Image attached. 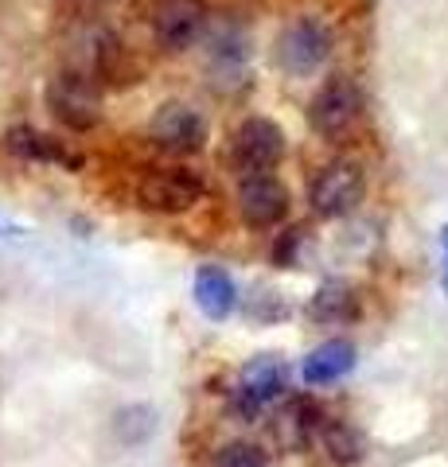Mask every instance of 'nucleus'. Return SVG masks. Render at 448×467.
I'll list each match as a JSON object with an SVG mask.
<instances>
[{
    "mask_svg": "<svg viewBox=\"0 0 448 467\" xmlns=\"http://www.w3.org/2000/svg\"><path fill=\"white\" fill-rule=\"evenodd\" d=\"M363 117V90L351 75H331L308 101V125L324 140H343Z\"/></svg>",
    "mask_w": 448,
    "mask_h": 467,
    "instance_id": "obj_1",
    "label": "nucleus"
},
{
    "mask_svg": "<svg viewBox=\"0 0 448 467\" xmlns=\"http://www.w3.org/2000/svg\"><path fill=\"white\" fill-rule=\"evenodd\" d=\"M43 98H47L55 121L75 129V133H90L102 121V86L86 78L82 70H63L59 78H51Z\"/></svg>",
    "mask_w": 448,
    "mask_h": 467,
    "instance_id": "obj_2",
    "label": "nucleus"
},
{
    "mask_svg": "<svg viewBox=\"0 0 448 467\" xmlns=\"http://www.w3.org/2000/svg\"><path fill=\"white\" fill-rule=\"evenodd\" d=\"M230 168L242 175H257V171H273L285 160V129L269 117H245L230 137Z\"/></svg>",
    "mask_w": 448,
    "mask_h": 467,
    "instance_id": "obj_3",
    "label": "nucleus"
},
{
    "mask_svg": "<svg viewBox=\"0 0 448 467\" xmlns=\"http://www.w3.org/2000/svg\"><path fill=\"white\" fill-rule=\"evenodd\" d=\"M273 55H277V67L285 70L288 78H308V75H316V70L328 63V55H331V32H328L320 20L297 16L293 24L281 27Z\"/></svg>",
    "mask_w": 448,
    "mask_h": 467,
    "instance_id": "obj_4",
    "label": "nucleus"
},
{
    "mask_svg": "<svg viewBox=\"0 0 448 467\" xmlns=\"http://www.w3.org/2000/svg\"><path fill=\"white\" fill-rule=\"evenodd\" d=\"M203 180L192 168H156L141 175L137 183V207L149 214H187L203 199Z\"/></svg>",
    "mask_w": 448,
    "mask_h": 467,
    "instance_id": "obj_5",
    "label": "nucleus"
},
{
    "mask_svg": "<svg viewBox=\"0 0 448 467\" xmlns=\"http://www.w3.org/2000/svg\"><path fill=\"white\" fill-rule=\"evenodd\" d=\"M285 393V362L277 355H257L238 370V382L230 389V413L254 420Z\"/></svg>",
    "mask_w": 448,
    "mask_h": 467,
    "instance_id": "obj_6",
    "label": "nucleus"
},
{
    "mask_svg": "<svg viewBox=\"0 0 448 467\" xmlns=\"http://www.w3.org/2000/svg\"><path fill=\"white\" fill-rule=\"evenodd\" d=\"M363 192H367L363 168L351 164V160H336V164L316 171L308 187V202L320 218H347L363 202Z\"/></svg>",
    "mask_w": 448,
    "mask_h": 467,
    "instance_id": "obj_7",
    "label": "nucleus"
},
{
    "mask_svg": "<svg viewBox=\"0 0 448 467\" xmlns=\"http://www.w3.org/2000/svg\"><path fill=\"white\" fill-rule=\"evenodd\" d=\"M234 202H238V218L250 230H273V226H281L285 218H288V207H293V199H288V187L273 171L242 175Z\"/></svg>",
    "mask_w": 448,
    "mask_h": 467,
    "instance_id": "obj_8",
    "label": "nucleus"
},
{
    "mask_svg": "<svg viewBox=\"0 0 448 467\" xmlns=\"http://www.w3.org/2000/svg\"><path fill=\"white\" fill-rule=\"evenodd\" d=\"M149 137L161 152L195 156V152H203V144H207V125L187 101H168V106L156 109L152 125H149Z\"/></svg>",
    "mask_w": 448,
    "mask_h": 467,
    "instance_id": "obj_9",
    "label": "nucleus"
},
{
    "mask_svg": "<svg viewBox=\"0 0 448 467\" xmlns=\"http://www.w3.org/2000/svg\"><path fill=\"white\" fill-rule=\"evenodd\" d=\"M203 27H207V8L199 0H164L152 16V36L168 55L187 51L203 36Z\"/></svg>",
    "mask_w": 448,
    "mask_h": 467,
    "instance_id": "obj_10",
    "label": "nucleus"
},
{
    "mask_svg": "<svg viewBox=\"0 0 448 467\" xmlns=\"http://www.w3.org/2000/svg\"><path fill=\"white\" fill-rule=\"evenodd\" d=\"M355 358H359V350L351 339H328L312 355H305L300 378H305V386H331L355 370Z\"/></svg>",
    "mask_w": 448,
    "mask_h": 467,
    "instance_id": "obj_11",
    "label": "nucleus"
},
{
    "mask_svg": "<svg viewBox=\"0 0 448 467\" xmlns=\"http://www.w3.org/2000/svg\"><path fill=\"white\" fill-rule=\"evenodd\" d=\"M5 149L16 160H27V164H63L70 171H78V156H70L59 140L39 133L32 125H12L5 133Z\"/></svg>",
    "mask_w": 448,
    "mask_h": 467,
    "instance_id": "obj_12",
    "label": "nucleus"
},
{
    "mask_svg": "<svg viewBox=\"0 0 448 467\" xmlns=\"http://www.w3.org/2000/svg\"><path fill=\"white\" fill-rule=\"evenodd\" d=\"M192 296L199 304V312H203L207 319H214V324H223V319L238 308V285L230 281L219 265H199L195 269Z\"/></svg>",
    "mask_w": 448,
    "mask_h": 467,
    "instance_id": "obj_13",
    "label": "nucleus"
},
{
    "mask_svg": "<svg viewBox=\"0 0 448 467\" xmlns=\"http://www.w3.org/2000/svg\"><path fill=\"white\" fill-rule=\"evenodd\" d=\"M308 316L316 319V324H328V327H339V324L359 319V292H355V285L324 281L320 288H316L312 304H308Z\"/></svg>",
    "mask_w": 448,
    "mask_h": 467,
    "instance_id": "obj_14",
    "label": "nucleus"
},
{
    "mask_svg": "<svg viewBox=\"0 0 448 467\" xmlns=\"http://www.w3.org/2000/svg\"><path fill=\"white\" fill-rule=\"evenodd\" d=\"M324 409L316 405L312 398H297V401H288L285 409V417H281V436H285V444L288 448H308L312 441H320V429H324Z\"/></svg>",
    "mask_w": 448,
    "mask_h": 467,
    "instance_id": "obj_15",
    "label": "nucleus"
},
{
    "mask_svg": "<svg viewBox=\"0 0 448 467\" xmlns=\"http://www.w3.org/2000/svg\"><path fill=\"white\" fill-rule=\"evenodd\" d=\"M320 448L328 451V460L336 463V467H355L359 460L367 456V441H363V432H359L351 420H324V429H320Z\"/></svg>",
    "mask_w": 448,
    "mask_h": 467,
    "instance_id": "obj_16",
    "label": "nucleus"
},
{
    "mask_svg": "<svg viewBox=\"0 0 448 467\" xmlns=\"http://www.w3.org/2000/svg\"><path fill=\"white\" fill-rule=\"evenodd\" d=\"M245 58H250V39H245L238 27H223V32L211 36L207 47V63L211 70H223V75H245Z\"/></svg>",
    "mask_w": 448,
    "mask_h": 467,
    "instance_id": "obj_17",
    "label": "nucleus"
},
{
    "mask_svg": "<svg viewBox=\"0 0 448 467\" xmlns=\"http://www.w3.org/2000/svg\"><path fill=\"white\" fill-rule=\"evenodd\" d=\"M113 432H118L121 444L137 448V444H144L156 432V413L149 405H125V409L113 413Z\"/></svg>",
    "mask_w": 448,
    "mask_h": 467,
    "instance_id": "obj_18",
    "label": "nucleus"
},
{
    "mask_svg": "<svg viewBox=\"0 0 448 467\" xmlns=\"http://www.w3.org/2000/svg\"><path fill=\"white\" fill-rule=\"evenodd\" d=\"M214 467H269V456H266V448L254 441H230L219 448Z\"/></svg>",
    "mask_w": 448,
    "mask_h": 467,
    "instance_id": "obj_19",
    "label": "nucleus"
},
{
    "mask_svg": "<svg viewBox=\"0 0 448 467\" xmlns=\"http://www.w3.org/2000/svg\"><path fill=\"white\" fill-rule=\"evenodd\" d=\"M305 242H308V230H305V226H293V230H288L277 245H273V265H281V269H297V265H300L297 250H300Z\"/></svg>",
    "mask_w": 448,
    "mask_h": 467,
    "instance_id": "obj_20",
    "label": "nucleus"
}]
</instances>
